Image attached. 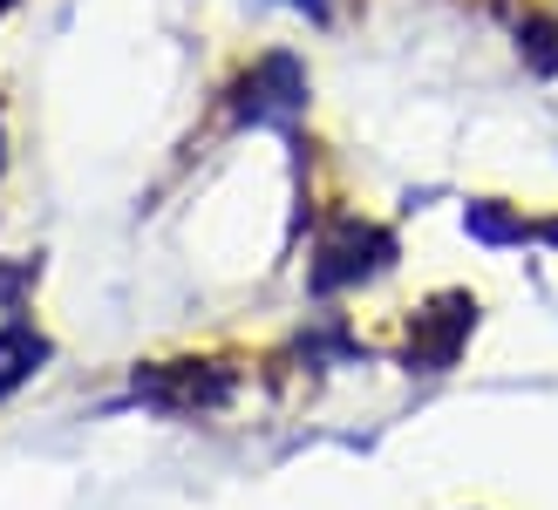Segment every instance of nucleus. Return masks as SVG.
Instances as JSON below:
<instances>
[{
	"mask_svg": "<svg viewBox=\"0 0 558 510\" xmlns=\"http://www.w3.org/2000/svg\"><path fill=\"white\" fill-rule=\"evenodd\" d=\"M232 109H239V123L293 130V123H300V109H306V69H300V54H287V48L259 54V62L239 75Z\"/></svg>",
	"mask_w": 558,
	"mask_h": 510,
	"instance_id": "1",
	"label": "nucleus"
},
{
	"mask_svg": "<svg viewBox=\"0 0 558 510\" xmlns=\"http://www.w3.org/2000/svg\"><path fill=\"white\" fill-rule=\"evenodd\" d=\"M388 259H396V239L388 232H375V224H341L327 245H320V259H314V287L320 293H333V287H354V279H368V272H381Z\"/></svg>",
	"mask_w": 558,
	"mask_h": 510,
	"instance_id": "2",
	"label": "nucleus"
},
{
	"mask_svg": "<svg viewBox=\"0 0 558 510\" xmlns=\"http://www.w3.org/2000/svg\"><path fill=\"white\" fill-rule=\"evenodd\" d=\"M470 327H477V300H470V293L436 300L429 314H415V333H409V367H423V375H442V367L457 361V348L470 340Z\"/></svg>",
	"mask_w": 558,
	"mask_h": 510,
	"instance_id": "3",
	"label": "nucleus"
},
{
	"mask_svg": "<svg viewBox=\"0 0 558 510\" xmlns=\"http://www.w3.org/2000/svg\"><path fill=\"white\" fill-rule=\"evenodd\" d=\"M232 394V375H198V367H144L136 375V402L150 409H211Z\"/></svg>",
	"mask_w": 558,
	"mask_h": 510,
	"instance_id": "4",
	"label": "nucleus"
},
{
	"mask_svg": "<svg viewBox=\"0 0 558 510\" xmlns=\"http://www.w3.org/2000/svg\"><path fill=\"white\" fill-rule=\"evenodd\" d=\"M41 361H48V340H41L35 327H21V320L0 327V394H14Z\"/></svg>",
	"mask_w": 558,
	"mask_h": 510,
	"instance_id": "5",
	"label": "nucleus"
},
{
	"mask_svg": "<svg viewBox=\"0 0 558 510\" xmlns=\"http://www.w3.org/2000/svg\"><path fill=\"white\" fill-rule=\"evenodd\" d=\"M463 224H470V239H477V245H524V239H532V224H524L518 211H505L497 197H470Z\"/></svg>",
	"mask_w": 558,
	"mask_h": 510,
	"instance_id": "6",
	"label": "nucleus"
},
{
	"mask_svg": "<svg viewBox=\"0 0 558 510\" xmlns=\"http://www.w3.org/2000/svg\"><path fill=\"white\" fill-rule=\"evenodd\" d=\"M279 8H293V14H306V21H327L333 0H279Z\"/></svg>",
	"mask_w": 558,
	"mask_h": 510,
	"instance_id": "7",
	"label": "nucleus"
},
{
	"mask_svg": "<svg viewBox=\"0 0 558 510\" xmlns=\"http://www.w3.org/2000/svg\"><path fill=\"white\" fill-rule=\"evenodd\" d=\"M538 239H545V245H558V218H545V224H538Z\"/></svg>",
	"mask_w": 558,
	"mask_h": 510,
	"instance_id": "8",
	"label": "nucleus"
},
{
	"mask_svg": "<svg viewBox=\"0 0 558 510\" xmlns=\"http://www.w3.org/2000/svg\"><path fill=\"white\" fill-rule=\"evenodd\" d=\"M8 8H14V0H0V14H8Z\"/></svg>",
	"mask_w": 558,
	"mask_h": 510,
	"instance_id": "9",
	"label": "nucleus"
},
{
	"mask_svg": "<svg viewBox=\"0 0 558 510\" xmlns=\"http://www.w3.org/2000/svg\"><path fill=\"white\" fill-rule=\"evenodd\" d=\"M0 157H8V150H0Z\"/></svg>",
	"mask_w": 558,
	"mask_h": 510,
	"instance_id": "10",
	"label": "nucleus"
}]
</instances>
